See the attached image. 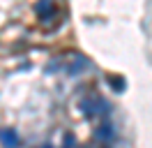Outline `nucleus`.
Returning a JSON list of instances; mask_svg holds the SVG:
<instances>
[{
  "instance_id": "nucleus-1",
  "label": "nucleus",
  "mask_w": 152,
  "mask_h": 148,
  "mask_svg": "<svg viewBox=\"0 0 152 148\" xmlns=\"http://www.w3.org/2000/svg\"><path fill=\"white\" fill-rule=\"evenodd\" d=\"M0 141L5 148H19V134L14 130H0Z\"/></svg>"
},
{
  "instance_id": "nucleus-2",
  "label": "nucleus",
  "mask_w": 152,
  "mask_h": 148,
  "mask_svg": "<svg viewBox=\"0 0 152 148\" xmlns=\"http://www.w3.org/2000/svg\"><path fill=\"white\" fill-rule=\"evenodd\" d=\"M95 137L99 139V141H111V139L115 137V130H113V125H111V123H102V125L97 127Z\"/></svg>"
},
{
  "instance_id": "nucleus-3",
  "label": "nucleus",
  "mask_w": 152,
  "mask_h": 148,
  "mask_svg": "<svg viewBox=\"0 0 152 148\" xmlns=\"http://www.w3.org/2000/svg\"><path fill=\"white\" fill-rule=\"evenodd\" d=\"M37 14L39 16H51V14H53V2H51V0H39Z\"/></svg>"
},
{
  "instance_id": "nucleus-4",
  "label": "nucleus",
  "mask_w": 152,
  "mask_h": 148,
  "mask_svg": "<svg viewBox=\"0 0 152 148\" xmlns=\"http://www.w3.org/2000/svg\"><path fill=\"white\" fill-rule=\"evenodd\" d=\"M108 83H111V88H115V90H124V79H120V76H111Z\"/></svg>"
},
{
  "instance_id": "nucleus-5",
  "label": "nucleus",
  "mask_w": 152,
  "mask_h": 148,
  "mask_svg": "<svg viewBox=\"0 0 152 148\" xmlns=\"http://www.w3.org/2000/svg\"><path fill=\"white\" fill-rule=\"evenodd\" d=\"M72 144H74V139H72V137H67V139H65V146H67V148H72Z\"/></svg>"
},
{
  "instance_id": "nucleus-6",
  "label": "nucleus",
  "mask_w": 152,
  "mask_h": 148,
  "mask_svg": "<svg viewBox=\"0 0 152 148\" xmlns=\"http://www.w3.org/2000/svg\"><path fill=\"white\" fill-rule=\"evenodd\" d=\"M44 148H53V146H44Z\"/></svg>"
}]
</instances>
